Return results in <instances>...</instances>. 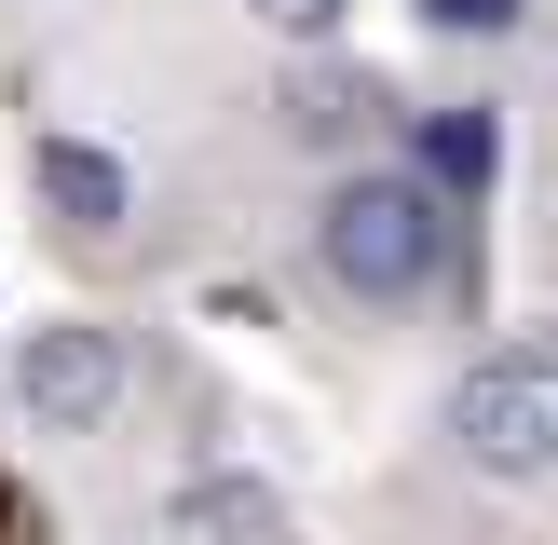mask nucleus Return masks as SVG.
<instances>
[{"label":"nucleus","instance_id":"obj_8","mask_svg":"<svg viewBox=\"0 0 558 545\" xmlns=\"http://www.w3.org/2000/svg\"><path fill=\"white\" fill-rule=\"evenodd\" d=\"M0 545H41V505H27L14 477H0Z\"/></svg>","mask_w":558,"mask_h":545},{"label":"nucleus","instance_id":"obj_3","mask_svg":"<svg viewBox=\"0 0 558 545\" xmlns=\"http://www.w3.org/2000/svg\"><path fill=\"white\" fill-rule=\"evenodd\" d=\"M14 409L41 436H96L109 409H123V327H96V314L27 327V341H14Z\"/></svg>","mask_w":558,"mask_h":545},{"label":"nucleus","instance_id":"obj_4","mask_svg":"<svg viewBox=\"0 0 558 545\" xmlns=\"http://www.w3.org/2000/svg\"><path fill=\"white\" fill-rule=\"evenodd\" d=\"M27 191H41V218H54L69 245H109V232H123V205H136L123 164H109L96 136H41V150H27Z\"/></svg>","mask_w":558,"mask_h":545},{"label":"nucleus","instance_id":"obj_2","mask_svg":"<svg viewBox=\"0 0 558 545\" xmlns=\"http://www.w3.org/2000/svg\"><path fill=\"white\" fill-rule=\"evenodd\" d=\"M450 450L477 477H558V354L545 341H505L450 382Z\"/></svg>","mask_w":558,"mask_h":545},{"label":"nucleus","instance_id":"obj_7","mask_svg":"<svg viewBox=\"0 0 558 545\" xmlns=\"http://www.w3.org/2000/svg\"><path fill=\"white\" fill-rule=\"evenodd\" d=\"M245 14H259V27H287V41H327L354 0H245Z\"/></svg>","mask_w":558,"mask_h":545},{"label":"nucleus","instance_id":"obj_5","mask_svg":"<svg viewBox=\"0 0 558 545\" xmlns=\"http://www.w3.org/2000/svg\"><path fill=\"white\" fill-rule=\"evenodd\" d=\"M423 178L450 191V205H477V191L505 178V123H490V109H423Z\"/></svg>","mask_w":558,"mask_h":545},{"label":"nucleus","instance_id":"obj_1","mask_svg":"<svg viewBox=\"0 0 558 545\" xmlns=\"http://www.w3.org/2000/svg\"><path fill=\"white\" fill-rule=\"evenodd\" d=\"M314 272L354 300V314H409V300H436L463 272V218L436 178H409V164H368V178H341L314 205Z\"/></svg>","mask_w":558,"mask_h":545},{"label":"nucleus","instance_id":"obj_6","mask_svg":"<svg viewBox=\"0 0 558 545\" xmlns=\"http://www.w3.org/2000/svg\"><path fill=\"white\" fill-rule=\"evenodd\" d=\"M409 14H423L436 41H505V27L532 14V0H409Z\"/></svg>","mask_w":558,"mask_h":545}]
</instances>
